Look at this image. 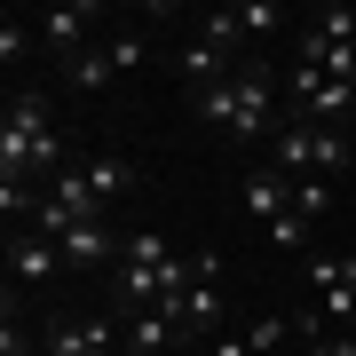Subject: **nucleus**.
<instances>
[{"instance_id": "22", "label": "nucleus", "mask_w": 356, "mask_h": 356, "mask_svg": "<svg viewBox=\"0 0 356 356\" xmlns=\"http://www.w3.org/2000/svg\"><path fill=\"white\" fill-rule=\"evenodd\" d=\"M0 356H32V332L16 325V301H8V325H0Z\"/></svg>"}, {"instance_id": "15", "label": "nucleus", "mask_w": 356, "mask_h": 356, "mask_svg": "<svg viewBox=\"0 0 356 356\" xmlns=\"http://www.w3.org/2000/svg\"><path fill=\"white\" fill-rule=\"evenodd\" d=\"M119 261H127V269H151V277H159V269L175 261V245H166L159 229H135V238H127V254H119Z\"/></svg>"}, {"instance_id": "14", "label": "nucleus", "mask_w": 356, "mask_h": 356, "mask_svg": "<svg viewBox=\"0 0 356 356\" xmlns=\"http://www.w3.org/2000/svg\"><path fill=\"white\" fill-rule=\"evenodd\" d=\"M64 79H72L79 95H103L119 72H111V56H103V48H79V56H64Z\"/></svg>"}, {"instance_id": "9", "label": "nucleus", "mask_w": 356, "mask_h": 356, "mask_svg": "<svg viewBox=\"0 0 356 356\" xmlns=\"http://www.w3.org/2000/svg\"><path fill=\"white\" fill-rule=\"evenodd\" d=\"M238 198H245V214L277 222V214H293V175H277V166H245Z\"/></svg>"}, {"instance_id": "24", "label": "nucleus", "mask_w": 356, "mask_h": 356, "mask_svg": "<svg viewBox=\"0 0 356 356\" xmlns=\"http://www.w3.org/2000/svg\"><path fill=\"white\" fill-rule=\"evenodd\" d=\"M317 32H325V40H356V8H325Z\"/></svg>"}, {"instance_id": "23", "label": "nucleus", "mask_w": 356, "mask_h": 356, "mask_svg": "<svg viewBox=\"0 0 356 356\" xmlns=\"http://www.w3.org/2000/svg\"><path fill=\"white\" fill-rule=\"evenodd\" d=\"M285 325H293V317H261L254 332H245V341H254V356H269V348H277V341H285Z\"/></svg>"}, {"instance_id": "26", "label": "nucleus", "mask_w": 356, "mask_h": 356, "mask_svg": "<svg viewBox=\"0 0 356 356\" xmlns=\"http://www.w3.org/2000/svg\"><path fill=\"white\" fill-rule=\"evenodd\" d=\"M206 356H254V341H245V332H214V341H206Z\"/></svg>"}, {"instance_id": "21", "label": "nucleus", "mask_w": 356, "mask_h": 356, "mask_svg": "<svg viewBox=\"0 0 356 356\" xmlns=\"http://www.w3.org/2000/svg\"><path fill=\"white\" fill-rule=\"evenodd\" d=\"M16 56H32V24L8 16V24H0V64H16Z\"/></svg>"}, {"instance_id": "5", "label": "nucleus", "mask_w": 356, "mask_h": 356, "mask_svg": "<svg viewBox=\"0 0 356 356\" xmlns=\"http://www.w3.org/2000/svg\"><path fill=\"white\" fill-rule=\"evenodd\" d=\"M309 277H317V317H325V332H356V254L317 261Z\"/></svg>"}, {"instance_id": "3", "label": "nucleus", "mask_w": 356, "mask_h": 356, "mask_svg": "<svg viewBox=\"0 0 356 356\" xmlns=\"http://www.w3.org/2000/svg\"><path fill=\"white\" fill-rule=\"evenodd\" d=\"M348 159H356V143L341 135V127H301V119H285L277 135H269V166H277V175H348Z\"/></svg>"}, {"instance_id": "1", "label": "nucleus", "mask_w": 356, "mask_h": 356, "mask_svg": "<svg viewBox=\"0 0 356 356\" xmlns=\"http://www.w3.org/2000/svg\"><path fill=\"white\" fill-rule=\"evenodd\" d=\"M32 175H64V135H56L48 103L40 95H16L8 119H0V182H32Z\"/></svg>"}, {"instance_id": "11", "label": "nucleus", "mask_w": 356, "mask_h": 356, "mask_svg": "<svg viewBox=\"0 0 356 356\" xmlns=\"http://www.w3.org/2000/svg\"><path fill=\"white\" fill-rule=\"evenodd\" d=\"M182 79H191V88L206 95V88H222V79H238V64H229V48H222V40H191V48H182Z\"/></svg>"}, {"instance_id": "25", "label": "nucleus", "mask_w": 356, "mask_h": 356, "mask_svg": "<svg viewBox=\"0 0 356 356\" xmlns=\"http://www.w3.org/2000/svg\"><path fill=\"white\" fill-rule=\"evenodd\" d=\"M309 356H356V332H317V341H309Z\"/></svg>"}, {"instance_id": "4", "label": "nucleus", "mask_w": 356, "mask_h": 356, "mask_svg": "<svg viewBox=\"0 0 356 356\" xmlns=\"http://www.w3.org/2000/svg\"><path fill=\"white\" fill-rule=\"evenodd\" d=\"M285 111L301 119V127H341V119L356 111V88H341V79H325L317 64H293V79H285Z\"/></svg>"}, {"instance_id": "2", "label": "nucleus", "mask_w": 356, "mask_h": 356, "mask_svg": "<svg viewBox=\"0 0 356 356\" xmlns=\"http://www.w3.org/2000/svg\"><path fill=\"white\" fill-rule=\"evenodd\" d=\"M198 111L214 119L222 135L261 143V135H269V119H277V79H269L261 64H238V79H222V88H206V95H198Z\"/></svg>"}, {"instance_id": "19", "label": "nucleus", "mask_w": 356, "mask_h": 356, "mask_svg": "<svg viewBox=\"0 0 356 356\" xmlns=\"http://www.w3.org/2000/svg\"><path fill=\"white\" fill-rule=\"evenodd\" d=\"M103 56H111V72H135L151 48H143V32H111V40H103Z\"/></svg>"}, {"instance_id": "27", "label": "nucleus", "mask_w": 356, "mask_h": 356, "mask_svg": "<svg viewBox=\"0 0 356 356\" xmlns=\"http://www.w3.org/2000/svg\"><path fill=\"white\" fill-rule=\"evenodd\" d=\"M175 356H206V348H175Z\"/></svg>"}, {"instance_id": "8", "label": "nucleus", "mask_w": 356, "mask_h": 356, "mask_svg": "<svg viewBox=\"0 0 356 356\" xmlns=\"http://www.w3.org/2000/svg\"><path fill=\"white\" fill-rule=\"evenodd\" d=\"M79 191H88L103 214H111L119 198L135 191V159H119V151H95V159H79Z\"/></svg>"}, {"instance_id": "16", "label": "nucleus", "mask_w": 356, "mask_h": 356, "mask_svg": "<svg viewBox=\"0 0 356 356\" xmlns=\"http://www.w3.org/2000/svg\"><path fill=\"white\" fill-rule=\"evenodd\" d=\"M229 16H238V40H245V32H277V24H285L277 0H245V8H229Z\"/></svg>"}, {"instance_id": "6", "label": "nucleus", "mask_w": 356, "mask_h": 356, "mask_svg": "<svg viewBox=\"0 0 356 356\" xmlns=\"http://www.w3.org/2000/svg\"><path fill=\"white\" fill-rule=\"evenodd\" d=\"M40 356H127V332L111 317H79V325H48Z\"/></svg>"}, {"instance_id": "20", "label": "nucleus", "mask_w": 356, "mask_h": 356, "mask_svg": "<svg viewBox=\"0 0 356 356\" xmlns=\"http://www.w3.org/2000/svg\"><path fill=\"white\" fill-rule=\"evenodd\" d=\"M269 238H277L285 254H301V245H309V214H277V222H269Z\"/></svg>"}, {"instance_id": "18", "label": "nucleus", "mask_w": 356, "mask_h": 356, "mask_svg": "<svg viewBox=\"0 0 356 356\" xmlns=\"http://www.w3.org/2000/svg\"><path fill=\"white\" fill-rule=\"evenodd\" d=\"M325 79H341V88H356V40H325Z\"/></svg>"}, {"instance_id": "12", "label": "nucleus", "mask_w": 356, "mask_h": 356, "mask_svg": "<svg viewBox=\"0 0 356 356\" xmlns=\"http://www.w3.org/2000/svg\"><path fill=\"white\" fill-rule=\"evenodd\" d=\"M88 24H95V8H40V16H32V32L48 40V48H64V56H79Z\"/></svg>"}, {"instance_id": "13", "label": "nucleus", "mask_w": 356, "mask_h": 356, "mask_svg": "<svg viewBox=\"0 0 356 356\" xmlns=\"http://www.w3.org/2000/svg\"><path fill=\"white\" fill-rule=\"evenodd\" d=\"M175 317H159V309H151V317H135L127 325V356H175Z\"/></svg>"}, {"instance_id": "7", "label": "nucleus", "mask_w": 356, "mask_h": 356, "mask_svg": "<svg viewBox=\"0 0 356 356\" xmlns=\"http://www.w3.org/2000/svg\"><path fill=\"white\" fill-rule=\"evenodd\" d=\"M119 254H127V238L111 229V214L79 222L72 238H64V269H119Z\"/></svg>"}, {"instance_id": "10", "label": "nucleus", "mask_w": 356, "mask_h": 356, "mask_svg": "<svg viewBox=\"0 0 356 356\" xmlns=\"http://www.w3.org/2000/svg\"><path fill=\"white\" fill-rule=\"evenodd\" d=\"M56 269H64V245L56 238H40V229H24V238H8V277H56Z\"/></svg>"}, {"instance_id": "17", "label": "nucleus", "mask_w": 356, "mask_h": 356, "mask_svg": "<svg viewBox=\"0 0 356 356\" xmlns=\"http://www.w3.org/2000/svg\"><path fill=\"white\" fill-rule=\"evenodd\" d=\"M325 206H332V182H325V175H301V182H293V214H309V222H317Z\"/></svg>"}]
</instances>
